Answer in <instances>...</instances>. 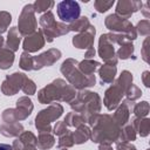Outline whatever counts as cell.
<instances>
[{
  "label": "cell",
  "instance_id": "1",
  "mask_svg": "<svg viewBox=\"0 0 150 150\" xmlns=\"http://www.w3.org/2000/svg\"><path fill=\"white\" fill-rule=\"evenodd\" d=\"M80 6L76 1L66 0L61 1L57 5V14L59 18L64 22H71L80 15Z\"/></svg>",
  "mask_w": 150,
  "mask_h": 150
}]
</instances>
